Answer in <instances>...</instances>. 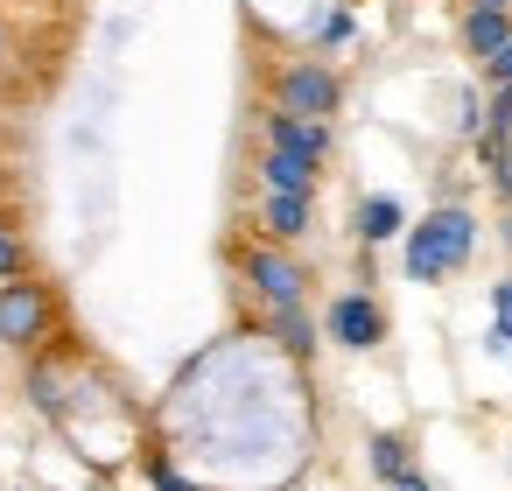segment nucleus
<instances>
[{
  "label": "nucleus",
  "instance_id": "obj_19",
  "mask_svg": "<svg viewBox=\"0 0 512 491\" xmlns=\"http://www.w3.org/2000/svg\"><path fill=\"white\" fill-rule=\"evenodd\" d=\"M463 8H477V15H512V0H463Z\"/></svg>",
  "mask_w": 512,
  "mask_h": 491
},
{
  "label": "nucleus",
  "instance_id": "obj_7",
  "mask_svg": "<svg viewBox=\"0 0 512 491\" xmlns=\"http://www.w3.org/2000/svg\"><path fill=\"white\" fill-rule=\"evenodd\" d=\"M253 232H260L267 246H302V239L316 232V197H260Z\"/></svg>",
  "mask_w": 512,
  "mask_h": 491
},
{
  "label": "nucleus",
  "instance_id": "obj_22",
  "mask_svg": "<svg viewBox=\"0 0 512 491\" xmlns=\"http://www.w3.org/2000/svg\"><path fill=\"white\" fill-rule=\"evenodd\" d=\"M0 64H8V22H0Z\"/></svg>",
  "mask_w": 512,
  "mask_h": 491
},
{
  "label": "nucleus",
  "instance_id": "obj_5",
  "mask_svg": "<svg viewBox=\"0 0 512 491\" xmlns=\"http://www.w3.org/2000/svg\"><path fill=\"white\" fill-rule=\"evenodd\" d=\"M323 337L344 344V351H379V344H386V309H379V295H372V288H344V295H330V309H323Z\"/></svg>",
  "mask_w": 512,
  "mask_h": 491
},
{
  "label": "nucleus",
  "instance_id": "obj_11",
  "mask_svg": "<svg viewBox=\"0 0 512 491\" xmlns=\"http://www.w3.org/2000/svg\"><path fill=\"white\" fill-rule=\"evenodd\" d=\"M456 36H463V57H477V64H491L505 43H512V15H477V8H463V22H456Z\"/></svg>",
  "mask_w": 512,
  "mask_h": 491
},
{
  "label": "nucleus",
  "instance_id": "obj_14",
  "mask_svg": "<svg viewBox=\"0 0 512 491\" xmlns=\"http://www.w3.org/2000/svg\"><path fill=\"white\" fill-rule=\"evenodd\" d=\"M344 43H358V15H351V8H330V15H316V29H309V50H344Z\"/></svg>",
  "mask_w": 512,
  "mask_h": 491
},
{
  "label": "nucleus",
  "instance_id": "obj_25",
  "mask_svg": "<svg viewBox=\"0 0 512 491\" xmlns=\"http://www.w3.org/2000/svg\"><path fill=\"white\" fill-rule=\"evenodd\" d=\"M505 358H512V351H505Z\"/></svg>",
  "mask_w": 512,
  "mask_h": 491
},
{
  "label": "nucleus",
  "instance_id": "obj_1",
  "mask_svg": "<svg viewBox=\"0 0 512 491\" xmlns=\"http://www.w3.org/2000/svg\"><path fill=\"white\" fill-rule=\"evenodd\" d=\"M477 211L470 204H435L428 218H407V232H400V267H407V281H449V274H463L470 260H477Z\"/></svg>",
  "mask_w": 512,
  "mask_h": 491
},
{
  "label": "nucleus",
  "instance_id": "obj_24",
  "mask_svg": "<svg viewBox=\"0 0 512 491\" xmlns=\"http://www.w3.org/2000/svg\"><path fill=\"white\" fill-rule=\"evenodd\" d=\"M337 8H351V0H337Z\"/></svg>",
  "mask_w": 512,
  "mask_h": 491
},
{
  "label": "nucleus",
  "instance_id": "obj_12",
  "mask_svg": "<svg viewBox=\"0 0 512 491\" xmlns=\"http://www.w3.org/2000/svg\"><path fill=\"white\" fill-rule=\"evenodd\" d=\"M365 463H372V477H379V484L393 491L400 477H414V442L386 428V435H372V442H365Z\"/></svg>",
  "mask_w": 512,
  "mask_h": 491
},
{
  "label": "nucleus",
  "instance_id": "obj_8",
  "mask_svg": "<svg viewBox=\"0 0 512 491\" xmlns=\"http://www.w3.org/2000/svg\"><path fill=\"white\" fill-rule=\"evenodd\" d=\"M260 337H274V344H281V358L309 365V358H316V344H323V323H316L309 309H267V316H260Z\"/></svg>",
  "mask_w": 512,
  "mask_h": 491
},
{
  "label": "nucleus",
  "instance_id": "obj_17",
  "mask_svg": "<svg viewBox=\"0 0 512 491\" xmlns=\"http://www.w3.org/2000/svg\"><path fill=\"white\" fill-rule=\"evenodd\" d=\"M491 330L512 344V274H505V281H491Z\"/></svg>",
  "mask_w": 512,
  "mask_h": 491
},
{
  "label": "nucleus",
  "instance_id": "obj_23",
  "mask_svg": "<svg viewBox=\"0 0 512 491\" xmlns=\"http://www.w3.org/2000/svg\"><path fill=\"white\" fill-rule=\"evenodd\" d=\"M0 204H8V169H0Z\"/></svg>",
  "mask_w": 512,
  "mask_h": 491
},
{
  "label": "nucleus",
  "instance_id": "obj_10",
  "mask_svg": "<svg viewBox=\"0 0 512 491\" xmlns=\"http://www.w3.org/2000/svg\"><path fill=\"white\" fill-rule=\"evenodd\" d=\"M407 232V204L400 197H386V190H372V197H358V246L372 253V246H393Z\"/></svg>",
  "mask_w": 512,
  "mask_h": 491
},
{
  "label": "nucleus",
  "instance_id": "obj_6",
  "mask_svg": "<svg viewBox=\"0 0 512 491\" xmlns=\"http://www.w3.org/2000/svg\"><path fill=\"white\" fill-rule=\"evenodd\" d=\"M260 148H274V155H295V162H309V169H323L330 162V148H337V134L330 127H316V120H288V113H260Z\"/></svg>",
  "mask_w": 512,
  "mask_h": 491
},
{
  "label": "nucleus",
  "instance_id": "obj_4",
  "mask_svg": "<svg viewBox=\"0 0 512 491\" xmlns=\"http://www.w3.org/2000/svg\"><path fill=\"white\" fill-rule=\"evenodd\" d=\"M57 288L22 274V281H0V344L8 351H43L57 337Z\"/></svg>",
  "mask_w": 512,
  "mask_h": 491
},
{
  "label": "nucleus",
  "instance_id": "obj_13",
  "mask_svg": "<svg viewBox=\"0 0 512 491\" xmlns=\"http://www.w3.org/2000/svg\"><path fill=\"white\" fill-rule=\"evenodd\" d=\"M22 274H36V253H29V232H22V218L0 204V281H22Z\"/></svg>",
  "mask_w": 512,
  "mask_h": 491
},
{
  "label": "nucleus",
  "instance_id": "obj_20",
  "mask_svg": "<svg viewBox=\"0 0 512 491\" xmlns=\"http://www.w3.org/2000/svg\"><path fill=\"white\" fill-rule=\"evenodd\" d=\"M393 491H435V484H428V477H421V470H414V477H400V484H393Z\"/></svg>",
  "mask_w": 512,
  "mask_h": 491
},
{
  "label": "nucleus",
  "instance_id": "obj_3",
  "mask_svg": "<svg viewBox=\"0 0 512 491\" xmlns=\"http://www.w3.org/2000/svg\"><path fill=\"white\" fill-rule=\"evenodd\" d=\"M232 267H239V281L253 288L260 316H267V309H309V267H302V260L288 253V246L246 239V246L232 253Z\"/></svg>",
  "mask_w": 512,
  "mask_h": 491
},
{
  "label": "nucleus",
  "instance_id": "obj_16",
  "mask_svg": "<svg viewBox=\"0 0 512 491\" xmlns=\"http://www.w3.org/2000/svg\"><path fill=\"white\" fill-rule=\"evenodd\" d=\"M456 134H463V141L484 134V99H477V92H456Z\"/></svg>",
  "mask_w": 512,
  "mask_h": 491
},
{
  "label": "nucleus",
  "instance_id": "obj_18",
  "mask_svg": "<svg viewBox=\"0 0 512 491\" xmlns=\"http://www.w3.org/2000/svg\"><path fill=\"white\" fill-rule=\"evenodd\" d=\"M484 85H491V92H512V43H505V50L484 64Z\"/></svg>",
  "mask_w": 512,
  "mask_h": 491
},
{
  "label": "nucleus",
  "instance_id": "obj_21",
  "mask_svg": "<svg viewBox=\"0 0 512 491\" xmlns=\"http://www.w3.org/2000/svg\"><path fill=\"white\" fill-rule=\"evenodd\" d=\"M498 246H505V260H512V211L498 218Z\"/></svg>",
  "mask_w": 512,
  "mask_h": 491
},
{
  "label": "nucleus",
  "instance_id": "obj_2",
  "mask_svg": "<svg viewBox=\"0 0 512 491\" xmlns=\"http://www.w3.org/2000/svg\"><path fill=\"white\" fill-rule=\"evenodd\" d=\"M267 106L288 113V120L330 127V120L344 113V78H337L323 57H288V64H274V78H267Z\"/></svg>",
  "mask_w": 512,
  "mask_h": 491
},
{
  "label": "nucleus",
  "instance_id": "obj_9",
  "mask_svg": "<svg viewBox=\"0 0 512 491\" xmlns=\"http://www.w3.org/2000/svg\"><path fill=\"white\" fill-rule=\"evenodd\" d=\"M253 176H260V197H316V183H323V169H309L295 155H274V148H260Z\"/></svg>",
  "mask_w": 512,
  "mask_h": 491
},
{
  "label": "nucleus",
  "instance_id": "obj_15",
  "mask_svg": "<svg viewBox=\"0 0 512 491\" xmlns=\"http://www.w3.org/2000/svg\"><path fill=\"white\" fill-rule=\"evenodd\" d=\"M148 484H155V491H204V484H197V477H190V470H176V463H169V456H162V449H155V456H148Z\"/></svg>",
  "mask_w": 512,
  "mask_h": 491
}]
</instances>
